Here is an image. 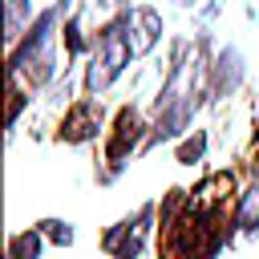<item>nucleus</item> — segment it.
<instances>
[{
    "mask_svg": "<svg viewBox=\"0 0 259 259\" xmlns=\"http://www.w3.org/2000/svg\"><path fill=\"white\" fill-rule=\"evenodd\" d=\"M158 214V206L154 202H146L134 219H121V223H113L105 235H101V251L105 255H113V259H138V251L146 247V223Z\"/></svg>",
    "mask_w": 259,
    "mask_h": 259,
    "instance_id": "20e7f679",
    "label": "nucleus"
},
{
    "mask_svg": "<svg viewBox=\"0 0 259 259\" xmlns=\"http://www.w3.org/2000/svg\"><path fill=\"white\" fill-rule=\"evenodd\" d=\"M36 231H40L49 243H57V247H69V243H73V223H61V219H40V223H36Z\"/></svg>",
    "mask_w": 259,
    "mask_h": 259,
    "instance_id": "9b49d317",
    "label": "nucleus"
},
{
    "mask_svg": "<svg viewBox=\"0 0 259 259\" xmlns=\"http://www.w3.org/2000/svg\"><path fill=\"white\" fill-rule=\"evenodd\" d=\"M24 20H32V0H8V12H4V40L16 45L24 36Z\"/></svg>",
    "mask_w": 259,
    "mask_h": 259,
    "instance_id": "6e6552de",
    "label": "nucleus"
},
{
    "mask_svg": "<svg viewBox=\"0 0 259 259\" xmlns=\"http://www.w3.org/2000/svg\"><path fill=\"white\" fill-rule=\"evenodd\" d=\"M243 81V53L235 45H227L210 65H206V93L210 97H231Z\"/></svg>",
    "mask_w": 259,
    "mask_h": 259,
    "instance_id": "39448f33",
    "label": "nucleus"
},
{
    "mask_svg": "<svg viewBox=\"0 0 259 259\" xmlns=\"http://www.w3.org/2000/svg\"><path fill=\"white\" fill-rule=\"evenodd\" d=\"M16 77H24V81H28V89H45V85L57 77V53H53V49L36 53V57H32V61L16 73Z\"/></svg>",
    "mask_w": 259,
    "mask_h": 259,
    "instance_id": "0eeeda50",
    "label": "nucleus"
},
{
    "mask_svg": "<svg viewBox=\"0 0 259 259\" xmlns=\"http://www.w3.org/2000/svg\"><path fill=\"white\" fill-rule=\"evenodd\" d=\"M69 8V0H61V4H53V8H45V12H36V20H28V28H24V36L8 49V73L16 77L36 53H45L49 49V36H53V28H57V20H61V12Z\"/></svg>",
    "mask_w": 259,
    "mask_h": 259,
    "instance_id": "f03ea898",
    "label": "nucleus"
},
{
    "mask_svg": "<svg viewBox=\"0 0 259 259\" xmlns=\"http://www.w3.org/2000/svg\"><path fill=\"white\" fill-rule=\"evenodd\" d=\"M101 121H105V105L97 97H77L65 109V117H61V125H57L53 138L65 142V146H85V142H93L101 134Z\"/></svg>",
    "mask_w": 259,
    "mask_h": 259,
    "instance_id": "7ed1b4c3",
    "label": "nucleus"
},
{
    "mask_svg": "<svg viewBox=\"0 0 259 259\" xmlns=\"http://www.w3.org/2000/svg\"><path fill=\"white\" fill-rule=\"evenodd\" d=\"M130 49H134V57H142V53H150L154 45H158V36H162V16L154 12V8H134L130 12Z\"/></svg>",
    "mask_w": 259,
    "mask_h": 259,
    "instance_id": "423d86ee",
    "label": "nucleus"
},
{
    "mask_svg": "<svg viewBox=\"0 0 259 259\" xmlns=\"http://www.w3.org/2000/svg\"><path fill=\"white\" fill-rule=\"evenodd\" d=\"M28 105V97H24V89L16 85V77H12V101H8V125H16V117H20V109Z\"/></svg>",
    "mask_w": 259,
    "mask_h": 259,
    "instance_id": "f8f14e48",
    "label": "nucleus"
},
{
    "mask_svg": "<svg viewBox=\"0 0 259 259\" xmlns=\"http://www.w3.org/2000/svg\"><path fill=\"white\" fill-rule=\"evenodd\" d=\"M219 8H223V0H210V4H206V8H202V12H198V20H210V16H214V12H219Z\"/></svg>",
    "mask_w": 259,
    "mask_h": 259,
    "instance_id": "ddd939ff",
    "label": "nucleus"
},
{
    "mask_svg": "<svg viewBox=\"0 0 259 259\" xmlns=\"http://www.w3.org/2000/svg\"><path fill=\"white\" fill-rule=\"evenodd\" d=\"M142 113L134 109V105H121L117 113H113V125H109V138H105V162H109V170L105 174H97V182H113V174L125 166V158L134 154V146L142 142Z\"/></svg>",
    "mask_w": 259,
    "mask_h": 259,
    "instance_id": "f257e3e1",
    "label": "nucleus"
},
{
    "mask_svg": "<svg viewBox=\"0 0 259 259\" xmlns=\"http://www.w3.org/2000/svg\"><path fill=\"white\" fill-rule=\"evenodd\" d=\"M40 231L32 227V231H20V235H12L8 239V259H40Z\"/></svg>",
    "mask_w": 259,
    "mask_h": 259,
    "instance_id": "1a4fd4ad",
    "label": "nucleus"
},
{
    "mask_svg": "<svg viewBox=\"0 0 259 259\" xmlns=\"http://www.w3.org/2000/svg\"><path fill=\"white\" fill-rule=\"evenodd\" d=\"M206 154V130H194L186 142H178V150H174V158L182 162V166H194L198 158Z\"/></svg>",
    "mask_w": 259,
    "mask_h": 259,
    "instance_id": "9d476101",
    "label": "nucleus"
}]
</instances>
